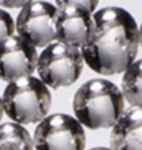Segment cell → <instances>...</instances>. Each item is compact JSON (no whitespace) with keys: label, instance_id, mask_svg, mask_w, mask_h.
Returning <instances> with one entry per match:
<instances>
[{"label":"cell","instance_id":"1","mask_svg":"<svg viewBox=\"0 0 142 150\" xmlns=\"http://www.w3.org/2000/svg\"><path fill=\"white\" fill-rule=\"evenodd\" d=\"M93 29L82 47L87 66L100 75L124 73L136 61L140 28L134 17L120 7H105L92 15Z\"/></svg>","mask_w":142,"mask_h":150},{"label":"cell","instance_id":"2","mask_svg":"<svg viewBox=\"0 0 142 150\" xmlns=\"http://www.w3.org/2000/svg\"><path fill=\"white\" fill-rule=\"evenodd\" d=\"M76 120L88 129L112 128L125 109V99L114 83L91 79L76 90L72 100Z\"/></svg>","mask_w":142,"mask_h":150},{"label":"cell","instance_id":"3","mask_svg":"<svg viewBox=\"0 0 142 150\" xmlns=\"http://www.w3.org/2000/svg\"><path fill=\"white\" fill-rule=\"evenodd\" d=\"M1 99L4 113L21 125L40 122L47 116L52 105L49 87L33 75L8 83Z\"/></svg>","mask_w":142,"mask_h":150},{"label":"cell","instance_id":"4","mask_svg":"<svg viewBox=\"0 0 142 150\" xmlns=\"http://www.w3.org/2000/svg\"><path fill=\"white\" fill-rule=\"evenodd\" d=\"M84 59L79 47L54 41L45 46L38 55L36 70L47 87L62 88L79 79Z\"/></svg>","mask_w":142,"mask_h":150},{"label":"cell","instance_id":"5","mask_svg":"<svg viewBox=\"0 0 142 150\" xmlns=\"http://www.w3.org/2000/svg\"><path fill=\"white\" fill-rule=\"evenodd\" d=\"M34 150H85L84 127L70 115H47L33 136Z\"/></svg>","mask_w":142,"mask_h":150},{"label":"cell","instance_id":"6","mask_svg":"<svg viewBox=\"0 0 142 150\" xmlns=\"http://www.w3.org/2000/svg\"><path fill=\"white\" fill-rule=\"evenodd\" d=\"M57 5L41 0H33L21 8L16 18V32L34 47L47 46L57 41Z\"/></svg>","mask_w":142,"mask_h":150},{"label":"cell","instance_id":"7","mask_svg":"<svg viewBox=\"0 0 142 150\" xmlns=\"http://www.w3.org/2000/svg\"><path fill=\"white\" fill-rule=\"evenodd\" d=\"M37 49L20 36L0 42V79L7 83L33 75L37 69Z\"/></svg>","mask_w":142,"mask_h":150},{"label":"cell","instance_id":"8","mask_svg":"<svg viewBox=\"0 0 142 150\" xmlns=\"http://www.w3.org/2000/svg\"><path fill=\"white\" fill-rule=\"evenodd\" d=\"M92 29V13L84 7L69 4L58 8L55 18L57 41L80 49L90 40Z\"/></svg>","mask_w":142,"mask_h":150},{"label":"cell","instance_id":"9","mask_svg":"<svg viewBox=\"0 0 142 150\" xmlns=\"http://www.w3.org/2000/svg\"><path fill=\"white\" fill-rule=\"evenodd\" d=\"M112 150H142V105H130L116 124L109 136Z\"/></svg>","mask_w":142,"mask_h":150},{"label":"cell","instance_id":"10","mask_svg":"<svg viewBox=\"0 0 142 150\" xmlns=\"http://www.w3.org/2000/svg\"><path fill=\"white\" fill-rule=\"evenodd\" d=\"M33 137L17 122L0 124V150H33Z\"/></svg>","mask_w":142,"mask_h":150},{"label":"cell","instance_id":"11","mask_svg":"<svg viewBox=\"0 0 142 150\" xmlns=\"http://www.w3.org/2000/svg\"><path fill=\"white\" fill-rule=\"evenodd\" d=\"M121 92L130 105H142V58L124 71Z\"/></svg>","mask_w":142,"mask_h":150},{"label":"cell","instance_id":"12","mask_svg":"<svg viewBox=\"0 0 142 150\" xmlns=\"http://www.w3.org/2000/svg\"><path fill=\"white\" fill-rule=\"evenodd\" d=\"M16 32V21L4 9H0V42L9 38Z\"/></svg>","mask_w":142,"mask_h":150},{"label":"cell","instance_id":"13","mask_svg":"<svg viewBox=\"0 0 142 150\" xmlns=\"http://www.w3.org/2000/svg\"><path fill=\"white\" fill-rule=\"evenodd\" d=\"M69 4H78L84 7L85 9H88L91 13H93L97 8L99 0H55V5L57 8H61L63 5H69Z\"/></svg>","mask_w":142,"mask_h":150},{"label":"cell","instance_id":"14","mask_svg":"<svg viewBox=\"0 0 142 150\" xmlns=\"http://www.w3.org/2000/svg\"><path fill=\"white\" fill-rule=\"evenodd\" d=\"M33 0H0V5L4 8H23Z\"/></svg>","mask_w":142,"mask_h":150},{"label":"cell","instance_id":"15","mask_svg":"<svg viewBox=\"0 0 142 150\" xmlns=\"http://www.w3.org/2000/svg\"><path fill=\"white\" fill-rule=\"evenodd\" d=\"M3 115H4V105H3V99L0 96V121L3 119Z\"/></svg>","mask_w":142,"mask_h":150},{"label":"cell","instance_id":"16","mask_svg":"<svg viewBox=\"0 0 142 150\" xmlns=\"http://www.w3.org/2000/svg\"><path fill=\"white\" fill-rule=\"evenodd\" d=\"M88 150H112L111 148H104V146H97V148H92V149H88Z\"/></svg>","mask_w":142,"mask_h":150},{"label":"cell","instance_id":"17","mask_svg":"<svg viewBox=\"0 0 142 150\" xmlns=\"http://www.w3.org/2000/svg\"><path fill=\"white\" fill-rule=\"evenodd\" d=\"M140 45L142 46V24H141V26H140Z\"/></svg>","mask_w":142,"mask_h":150}]
</instances>
